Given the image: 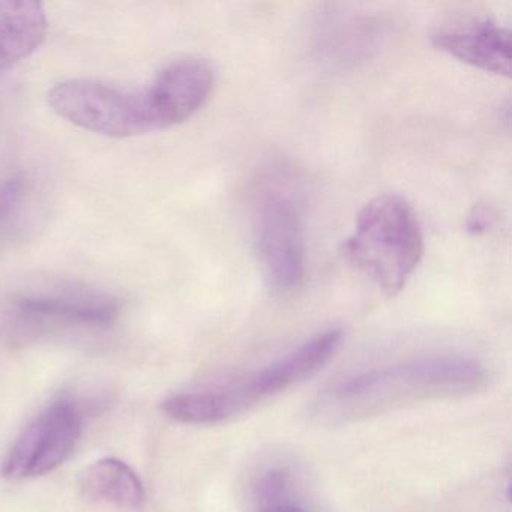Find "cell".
I'll use <instances>...</instances> for the list:
<instances>
[{"mask_svg": "<svg viewBox=\"0 0 512 512\" xmlns=\"http://www.w3.org/2000/svg\"><path fill=\"white\" fill-rule=\"evenodd\" d=\"M424 248V233L412 205L397 194H383L359 211L341 253L382 292L395 296L418 268Z\"/></svg>", "mask_w": 512, "mask_h": 512, "instance_id": "3957f363", "label": "cell"}, {"mask_svg": "<svg viewBox=\"0 0 512 512\" xmlns=\"http://www.w3.org/2000/svg\"><path fill=\"white\" fill-rule=\"evenodd\" d=\"M430 40L437 50L463 64L496 76H511V34L490 17L439 26Z\"/></svg>", "mask_w": 512, "mask_h": 512, "instance_id": "9c48e42d", "label": "cell"}, {"mask_svg": "<svg viewBox=\"0 0 512 512\" xmlns=\"http://www.w3.org/2000/svg\"><path fill=\"white\" fill-rule=\"evenodd\" d=\"M293 179L263 176L250 196V233L265 283L278 296H292L307 277L304 209Z\"/></svg>", "mask_w": 512, "mask_h": 512, "instance_id": "277c9868", "label": "cell"}, {"mask_svg": "<svg viewBox=\"0 0 512 512\" xmlns=\"http://www.w3.org/2000/svg\"><path fill=\"white\" fill-rule=\"evenodd\" d=\"M32 185L23 175L0 181V253L22 238L32 217Z\"/></svg>", "mask_w": 512, "mask_h": 512, "instance_id": "7c38bea8", "label": "cell"}, {"mask_svg": "<svg viewBox=\"0 0 512 512\" xmlns=\"http://www.w3.org/2000/svg\"><path fill=\"white\" fill-rule=\"evenodd\" d=\"M83 496L118 508L137 509L145 502L139 475L118 458H103L83 470L79 481Z\"/></svg>", "mask_w": 512, "mask_h": 512, "instance_id": "8fae6325", "label": "cell"}, {"mask_svg": "<svg viewBox=\"0 0 512 512\" xmlns=\"http://www.w3.org/2000/svg\"><path fill=\"white\" fill-rule=\"evenodd\" d=\"M494 218L496 217L488 206H475L472 214L469 215V220H467V230L470 233H475V235H481L493 226Z\"/></svg>", "mask_w": 512, "mask_h": 512, "instance_id": "5bb4252c", "label": "cell"}, {"mask_svg": "<svg viewBox=\"0 0 512 512\" xmlns=\"http://www.w3.org/2000/svg\"><path fill=\"white\" fill-rule=\"evenodd\" d=\"M265 512H304L301 509L289 508V506H275V508L266 509Z\"/></svg>", "mask_w": 512, "mask_h": 512, "instance_id": "9a60e30c", "label": "cell"}, {"mask_svg": "<svg viewBox=\"0 0 512 512\" xmlns=\"http://www.w3.org/2000/svg\"><path fill=\"white\" fill-rule=\"evenodd\" d=\"M215 70L206 59H179L143 91L151 131L169 130L193 118L211 97Z\"/></svg>", "mask_w": 512, "mask_h": 512, "instance_id": "52a82bcc", "label": "cell"}, {"mask_svg": "<svg viewBox=\"0 0 512 512\" xmlns=\"http://www.w3.org/2000/svg\"><path fill=\"white\" fill-rule=\"evenodd\" d=\"M487 383V371L475 359L428 356L373 368L341 380L316 401L323 422L359 421L407 404L475 394Z\"/></svg>", "mask_w": 512, "mask_h": 512, "instance_id": "6da1fadb", "label": "cell"}, {"mask_svg": "<svg viewBox=\"0 0 512 512\" xmlns=\"http://www.w3.org/2000/svg\"><path fill=\"white\" fill-rule=\"evenodd\" d=\"M49 31L43 7L31 0H0V73L40 49Z\"/></svg>", "mask_w": 512, "mask_h": 512, "instance_id": "30bf717a", "label": "cell"}, {"mask_svg": "<svg viewBox=\"0 0 512 512\" xmlns=\"http://www.w3.org/2000/svg\"><path fill=\"white\" fill-rule=\"evenodd\" d=\"M16 316L32 326H103L118 319L119 302L106 293L62 287L28 293L14 301Z\"/></svg>", "mask_w": 512, "mask_h": 512, "instance_id": "ba28073f", "label": "cell"}, {"mask_svg": "<svg viewBox=\"0 0 512 512\" xmlns=\"http://www.w3.org/2000/svg\"><path fill=\"white\" fill-rule=\"evenodd\" d=\"M47 100L56 115L100 136L130 139L152 133L143 91L77 79L56 85Z\"/></svg>", "mask_w": 512, "mask_h": 512, "instance_id": "5b68a950", "label": "cell"}, {"mask_svg": "<svg viewBox=\"0 0 512 512\" xmlns=\"http://www.w3.org/2000/svg\"><path fill=\"white\" fill-rule=\"evenodd\" d=\"M290 488V473L281 467L269 469L268 472L260 476L259 484H257V496L259 500L269 508H275L287 496Z\"/></svg>", "mask_w": 512, "mask_h": 512, "instance_id": "4fadbf2b", "label": "cell"}, {"mask_svg": "<svg viewBox=\"0 0 512 512\" xmlns=\"http://www.w3.org/2000/svg\"><path fill=\"white\" fill-rule=\"evenodd\" d=\"M341 343L343 332L329 329L236 382L170 395L163 401L161 409L181 424H220L310 379L334 358Z\"/></svg>", "mask_w": 512, "mask_h": 512, "instance_id": "7a4b0ae2", "label": "cell"}, {"mask_svg": "<svg viewBox=\"0 0 512 512\" xmlns=\"http://www.w3.org/2000/svg\"><path fill=\"white\" fill-rule=\"evenodd\" d=\"M82 433L80 407L70 400L55 401L20 433L0 473L14 481L47 475L71 457Z\"/></svg>", "mask_w": 512, "mask_h": 512, "instance_id": "8992f818", "label": "cell"}]
</instances>
